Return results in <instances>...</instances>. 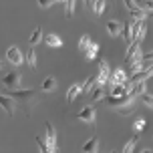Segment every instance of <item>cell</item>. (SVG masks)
Masks as SVG:
<instances>
[{"label": "cell", "mask_w": 153, "mask_h": 153, "mask_svg": "<svg viewBox=\"0 0 153 153\" xmlns=\"http://www.w3.org/2000/svg\"><path fill=\"white\" fill-rule=\"evenodd\" d=\"M141 97H143V103H145L147 107H153V97H151V95H147V93H141Z\"/></svg>", "instance_id": "obj_28"}, {"label": "cell", "mask_w": 153, "mask_h": 153, "mask_svg": "<svg viewBox=\"0 0 153 153\" xmlns=\"http://www.w3.org/2000/svg\"><path fill=\"white\" fill-rule=\"evenodd\" d=\"M45 139H46V145H48V151H56V133H54L53 125L51 123H45Z\"/></svg>", "instance_id": "obj_4"}, {"label": "cell", "mask_w": 153, "mask_h": 153, "mask_svg": "<svg viewBox=\"0 0 153 153\" xmlns=\"http://www.w3.org/2000/svg\"><path fill=\"white\" fill-rule=\"evenodd\" d=\"M145 32H147V22L145 20H137V22L131 24V42H139L145 38Z\"/></svg>", "instance_id": "obj_1"}, {"label": "cell", "mask_w": 153, "mask_h": 153, "mask_svg": "<svg viewBox=\"0 0 153 153\" xmlns=\"http://www.w3.org/2000/svg\"><path fill=\"white\" fill-rule=\"evenodd\" d=\"M103 97H107V91H105V85H97L91 89V101H101Z\"/></svg>", "instance_id": "obj_10"}, {"label": "cell", "mask_w": 153, "mask_h": 153, "mask_svg": "<svg viewBox=\"0 0 153 153\" xmlns=\"http://www.w3.org/2000/svg\"><path fill=\"white\" fill-rule=\"evenodd\" d=\"M137 141H139V131H137V133H135V135H133V137L129 139V141H127V143H125L123 151H125V153H131L133 149H135V145H137Z\"/></svg>", "instance_id": "obj_16"}, {"label": "cell", "mask_w": 153, "mask_h": 153, "mask_svg": "<svg viewBox=\"0 0 153 153\" xmlns=\"http://www.w3.org/2000/svg\"><path fill=\"white\" fill-rule=\"evenodd\" d=\"M79 119L85 123H93L95 121V107L93 105H89V107H85L81 113H79Z\"/></svg>", "instance_id": "obj_9"}, {"label": "cell", "mask_w": 153, "mask_h": 153, "mask_svg": "<svg viewBox=\"0 0 153 153\" xmlns=\"http://www.w3.org/2000/svg\"><path fill=\"white\" fill-rule=\"evenodd\" d=\"M143 127H145V121H143V119H139V121L135 123V131H141Z\"/></svg>", "instance_id": "obj_30"}, {"label": "cell", "mask_w": 153, "mask_h": 153, "mask_svg": "<svg viewBox=\"0 0 153 153\" xmlns=\"http://www.w3.org/2000/svg\"><path fill=\"white\" fill-rule=\"evenodd\" d=\"M107 81H109V65H107V61H103V59H101V61H99V75H97V83L105 85Z\"/></svg>", "instance_id": "obj_7"}, {"label": "cell", "mask_w": 153, "mask_h": 153, "mask_svg": "<svg viewBox=\"0 0 153 153\" xmlns=\"http://www.w3.org/2000/svg\"><path fill=\"white\" fill-rule=\"evenodd\" d=\"M53 89H56V79L54 76H48V79H45V83L40 85V91H53Z\"/></svg>", "instance_id": "obj_15"}, {"label": "cell", "mask_w": 153, "mask_h": 153, "mask_svg": "<svg viewBox=\"0 0 153 153\" xmlns=\"http://www.w3.org/2000/svg\"><path fill=\"white\" fill-rule=\"evenodd\" d=\"M36 143H38V147H40V151L48 153V145H46V139H45V137H40V135H36Z\"/></svg>", "instance_id": "obj_26"}, {"label": "cell", "mask_w": 153, "mask_h": 153, "mask_svg": "<svg viewBox=\"0 0 153 153\" xmlns=\"http://www.w3.org/2000/svg\"><path fill=\"white\" fill-rule=\"evenodd\" d=\"M123 38L131 42V22H125V26H123Z\"/></svg>", "instance_id": "obj_25"}, {"label": "cell", "mask_w": 153, "mask_h": 153, "mask_svg": "<svg viewBox=\"0 0 153 153\" xmlns=\"http://www.w3.org/2000/svg\"><path fill=\"white\" fill-rule=\"evenodd\" d=\"M91 6H93V10H95V14H101V12L105 10V6H107V0H95Z\"/></svg>", "instance_id": "obj_21"}, {"label": "cell", "mask_w": 153, "mask_h": 153, "mask_svg": "<svg viewBox=\"0 0 153 153\" xmlns=\"http://www.w3.org/2000/svg\"><path fill=\"white\" fill-rule=\"evenodd\" d=\"M20 81H22V76L18 71H12V73H8L4 79H2V85L6 87V89H18L20 87Z\"/></svg>", "instance_id": "obj_3"}, {"label": "cell", "mask_w": 153, "mask_h": 153, "mask_svg": "<svg viewBox=\"0 0 153 153\" xmlns=\"http://www.w3.org/2000/svg\"><path fill=\"white\" fill-rule=\"evenodd\" d=\"M129 12H131V16H133L135 20H145V18H147V14H149V12H145L143 8H139V6L129 8Z\"/></svg>", "instance_id": "obj_12"}, {"label": "cell", "mask_w": 153, "mask_h": 153, "mask_svg": "<svg viewBox=\"0 0 153 153\" xmlns=\"http://www.w3.org/2000/svg\"><path fill=\"white\" fill-rule=\"evenodd\" d=\"M143 10H145V12H151V10H153V0H147V2H145V8H143Z\"/></svg>", "instance_id": "obj_31"}, {"label": "cell", "mask_w": 153, "mask_h": 153, "mask_svg": "<svg viewBox=\"0 0 153 153\" xmlns=\"http://www.w3.org/2000/svg\"><path fill=\"white\" fill-rule=\"evenodd\" d=\"M127 81V75H125V71L123 69H117L113 73V79H111V85H117V83H125Z\"/></svg>", "instance_id": "obj_14"}, {"label": "cell", "mask_w": 153, "mask_h": 153, "mask_svg": "<svg viewBox=\"0 0 153 153\" xmlns=\"http://www.w3.org/2000/svg\"><path fill=\"white\" fill-rule=\"evenodd\" d=\"M89 45H91V38H89V34L81 36V40H79V48H81V51H85V48H87Z\"/></svg>", "instance_id": "obj_27"}, {"label": "cell", "mask_w": 153, "mask_h": 153, "mask_svg": "<svg viewBox=\"0 0 153 153\" xmlns=\"http://www.w3.org/2000/svg\"><path fill=\"white\" fill-rule=\"evenodd\" d=\"M40 38H42V30H40V28H34L32 34H30V45H38Z\"/></svg>", "instance_id": "obj_22"}, {"label": "cell", "mask_w": 153, "mask_h": 153, "mask_svg": "<svg viewBox=\"0 0 153 153\" xmlns=\"http://www.w3.org/2000/svg\"><path fill=\"white\" fill-rule=\"evenodd\" d=\"M95 83H97V76H89V79H87V81H85V85H83V91H91L93 87H95Z\"/></svg>", "instance_id": "obj_24"}, {"label": "cell", "mask_w": 153, "mask_h": 153, "mask_svg": "<svg viewBox=\"0 0 153 153\" xmlns=\"http://www.w3.org/2000/svg\"><path fill=\"white\" fill-rule=\"evenodd\" d=\"M73 12H75V0H65V14L71 18Z\"/></svg>", "instance_id": "obj_23"}, {"label": "cell", "mask_w": 153, "mask_h": 153, "mask_svg": "<svg viewBox=\"0 0 153 153\" xmlns=\"http://www.w3.org/2000/svg\"><path fill=\"white\" fill-rule=\"evenodd\" d=\"M26 62H28V67L30 69H36V53L34 51H26Z\"/></svg>", "instance_id": "obj_20"}, {"label": "cell", "mask_w": 153, "mask_h": 153, "mask_svg": "<svg viewBox=\"0 0 153 153\" xmlns=\"http://www.w3.org/2000/svg\"><path fill=\"white\" fill-rule=\"evenodd\" d=\"M81 91H83V85H73L69 91H67V101H69V103H73V101L76 99V95H79Z\"/></svg>", "instance_id": "obj_13"}, {"label": "cell", "mask_w": 153, "mask_h": 153, "mask_svg": "<svg viewBox=\"0 0 153 153\" xmlns=\"http://www.w3.org/2000/svg\"><path fill=\"white\" fill-rule=\"evenodd\" d=\"M91 4H93V0H85V6H87V8L91 6Z\"/></svg>", "instance_id": "obj_33"}, {"label": "cell", "mask_w": 153, "mask_h": 153, "mask_svg": "<svg viewBox=\"0 0 153 153\" xmlns=\"http://www.w3.org/2000/svg\"><path fill=\"white\" fill-rule=\"evenodd\" d=\"M0 107L4 109L8 115H14V99L8 97V95H2L0 93Z\"/></svg>", "instance_id": "obj_8"}, {"label": "cell", "mask_w": 153, "mask_h": 153, "mask_svg": "<svg viewBox=\"0 0 153 153\" xmlns=\"http://www.w3.org/2000/svg\"><path fill=\"white\" fill-rule=\"evenodd\" d=\"M107 32L111 36H119V34H121V24L117 22V20H109L107 22Z\"/></svg>", "instance_id": "obj_11"}, {"label": "cell", "mask_w": 153, "mask_h": 153, "mask_svg": "<svg viewBox=\"0 0 153 153\" xmlns=\"http://www.w3.org/2000/svg\"><path fill=\"white\" fill-rule=\"evenodd\" d=\"M97 147H99V139L93 137V139H89V141L83 145V151H87V153L89 151H97Z\"/></svg>", "instance_id": "obj_17"}, {"label": "cell", "mask_w": 153, "mask_h": 153, "mask_svg": "<svg viewBox=\"0 0 153 153\" xmlns=\"http://www.w3.org/2000/svg\"><path fill=\"white\" fill-rule=\"evenodd\" d=\"M6 56H8V62H12L14 67H18V65H22V53L18 51V46H8Z\"/></svg>", "instance_id": "obj_5"}, {"label": "cell", "mask_w": 153, "mask_h": 153, "mask_svg": "<svg viewBox=\"0 0 153 153\" xmlns=\"http://www.w3.org/2000/svg\"><path fill=\"white\" fill-rule=\"evenodd\" d=\"M125 6H127V8H133V6H135V0H125Z\"/></svg>", "instance_id": "obj_32"}, {"label": "cell", "mask_w": 153, "mask_h": 153, "mask_svg": "<svg viewBox=\"0 0 153 153\" xmlns=\"http://www.w3.org/2000/svg\"><path fill=\"white\" fill-rule=\"evenodd\" d=\"M45 40H46V45H51V46H62V38L56 36V34H48Z\"/></svg>", "instance_id": "obj_19"}, {"label": "cell", "mask_w": 153, "mask_h": 153, "mask_svg": "<svg viewBox=\"0 0 153 153\" xmlns=\"http://www.w3.org/2000/svg\"><path fill=\"white\" fill-rule=\"evenodd\" d=\"M0 69H4V62H2V61H0Z\"/></svg>", "instance_id": "obj_34"}, {"label": "cell", "mask_w": 153, "mask_h": 153, "mask_svg": "<svg viewBox=\"0 0 153 153\" xmlns=\"http://www.w3.org/2000/svg\"><path fill=\"white\" fill-rule=\"evenodd\" d=\"M85 51H87V61H91V59H95V56H97V51H99V45H97V42H91V45L87 46Z\"/></svg>", "instance_id": "obj_18"}, {"label": "cell", "mask_w": 153, "mask_h": 153, "mask_svg": "<svg viewBox=\"0 0 153 153\" xmlns=\"http://www.w3.org/2000/svg\"><path fill=\"white\" fill-rule=\"evenodd\" d=\"M131 103H133V97L129 93H125V95H109L107 97V105L113 109L125 107V105H131Z\"/></svg>", "instance_id": "obj_2"}, {"label": "cell", "mask_w": 153, "mask_h": 153, "mask_svg": "<svg viewBox=\"0 0 153 153\" xmlns=\"http://www.w3.org/2000/svg\"><path fill=\"white\" fill-rule=\"evenodd\" d=\"M36 2H38V6H40V8H48V6H53L56 0H36Z\"/></svg>", "instance_id": "obj_29"}, {"label": "cell", "mask_w": 153, "mask_h": 153, "mask_svg": "<svg viewBox=\"0 0 153 153\" xmlns=\"http://www.w3.org/2000/svg\"><path fill=\"white\" fill-rule=\"evenodd\" d=\"M8 97L18 99V101H28V99H32V97H34V91H32V89H24V91H22V89H12Z\"/></svg>", "instance_id": "obj_6"}]
</instances>
